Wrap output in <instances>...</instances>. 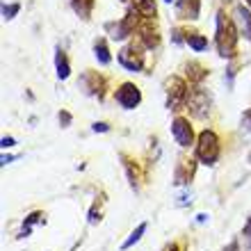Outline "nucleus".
<instances>
[{
  "label": "nucleus",
  "instance_id": "c85d7f7f",
  "mask_svg": "<svg viewBox=\"0 0 251 251\" xmlns=\"http://www.w3.org/2000/svg\"><path fill=\"white\" fill-rule=\"evenodd\" d=\"M167 2H172V0H167Z\"/></svg>",
  "mask_w": 251,
  "mask_h": 251
},
{
  "label": "nucleus",
  "instance_id": "393cba45",
  "mask_svg": "<svg viewBox=\"0 0 251 251\" xmlns=\"http://www.w3.org/2000/svg\"><path fill=\"white\" fill-rule=\"evenodd\" d=\"M245 235H247V238L251 240V217L247 219V224H245Z\"/></svg>",
  "mask_w": 251,
  "mask_h": 251
},
{
  "label": "nucleus",
  "instance_id": "dca6fc26",
  "mask_svg": "<svg viewBox=\"0 0 251 251\" xmlns=\"http://www.w3.org/2000/svg\"><path fill=\"white\" fill-rule=\"evenodd\" d=\"M71 5H73V9H75V14H78L80 19H89L94 0H71Z\"/></svg>",
  "mask_w": 251,
  "mask_h": 251
},
{
  "label": "nucleus",
  "instance_id": "0eeeda50",
  "mask_svg": "<svg viewBox=\"0 0 251 251\" xmlns=\"http://www.w3.org/2000/svg\"><path fill=\"white\" fill-rule=\"evenodd\" d=\"M107 30H112V39L114 41L126 39V37H128V34H132V30H135V16H132V14H126L119 23L107 25Z\"/></svg>",
  "mask_w": 251,
  "mask_h": 251
},
{
  "label": "nucleus",
  "instance_id": "cd10ccee",
  "mask_svg": "<svg viewBox=\"0 0 251 251\" xmlns=\"http://www.w3.org/2000/svg\"><path fill=\"white\" fill-rule=\"evenodd\" d=\"M247 2H249V7H251V0H247Z\"/></svg>",
  "mask_w": 251,
  "mask_h": 251
},
{
  "label": "nucleus",
  "instance_id": "6ab92c4d",
  "mask_svg": "<svg viewBox=\"0 0 251 251\" xmlns=\"http://www.w3.org/2000/svg\"><path fill=\"white\" fill-rule=\"evenodd\" d=\"M185 41L190 44L194 50H203V48H208V39L205 37H201V34H197V32H190L185 37Z\"/></svg>",
  "mask_w": 251,
  "mask_h": 251
},
{
  "label": "nucleus",
  "instance_id": "9d476101",
  "mask_svg": "<svg viewBox=\"0 0 251 251\" xmlns=\"http://www.w3.org/2000/svg\"><path fill=\"white\" fill-rule=\"evenodd\" d=\"M192 176H194V160L180 158L178 169H176V183H178V185H185V183L192 180Z\"/></svg>",
  "mask_w": 251,
  "mask_h": 251
},
{
  "label": "nucleus",
  "instance_id": "20e7f679",
  "mask_svg": "<svg viewBox=\"0 0 251 251\" xmlns=\"http://www.w3.org/2000/svg\"><path fill=\"white\" fill-rule=\"evenodd\" d=\"M210 105H212L210 94L205 89H201V87L192 89L190 96H187V110H190V114L194 119H205L208 112H210Z\"/></svg>",
  "mask_w": 251,
  "mask_h": 251
},
{
  "label": "nucleus",
  "instance_id": "ddd939ff",
  "mask_svg": "<svg viewBox=\"0 0 251 251\" xmlns=\"http://www.w3.org/2000/svg\"><path fill=\"white\" fill-rule=\"evenodd\" d=\"M142 41H144L146 48H155L160 44L158 30H155V27H151V25H144V27H142Z\"/></svg>",
  "mask_w": 251,
  "mask_h": 251
},
{
  "label": "nucleus",
  "instance_id": "5701e85b",
  "mask_svg": "<svg viewBox=\"0 0 251 251\" xmlns=\"http://www.w3.org/2000/svg\"><path fill=\"white\" fill-rule=\"evenodd\" d=\"M242 124H245L247 128L251 130V110H247V112H245V117H242Z\"/></svg>",
  "mask_w": 251,
  "mask_h": 251
},
{
  "label": "nucleus",
  "instance_id": "f3484780",
  "mask_svg": "<svg viewBox=\"0 0 251 251\" xmlns=\"http://www.w3.org/2000/svg\"><path fill=\"white\" fill-rule=\"evenodd\" d=\"M146 228H149V224H146V222H142V224H139L137 228H135V231L130 233V238L126 240L124 245H121V249L126 251V249H130V247L135 245V242H139V240H142V235H144V233H146Z\"/></svg>",
  "mask_w": 251,
  "mask_h": 251
},
{
  "label": "nucleus",
  "instance_id": "bb28decb",
  "mask_svg": "<svg viewBox=\"0 0 251 251\" xmlns=\"http://www.w3.org/2000/svg\"><path fill=\"white\" fill-rule=\"evenodd\" d=\"M165 251H178V245H172V247H167Z\"/></svg>",
  "mask_w": 251,
  "mask_h": 251
},
{
  "label": "nucleus",
  "instance_id": "39448f33",
  "mask_svg": "<svg viewBox=\"0 0 251 251\" xmlns=\"http://www.w3.org/2000/svg\"><path fill=\"white\" fill-rule=\"evenodd\" d=\"M117 103L126 110H132V107H137L142 103V92H139L137 87L132 85V82H124V85L117 89Z\"/></svg>",
  "mask_w": 251,
  "mask_h": 251
},
{
  "label": "nucleus",
  "instance_id": "2eb2a0df",
  "mask_svg": "<svg viewBox=\"0 0 251 251\" xmlns=\"http://www.w3.org/2000/svg\"><path fill=\"white\" fill-rule=\"evenodd\" d=\"M94 55H96V60H99L100 64H110V62H112V57H110V50H107L105 39H99L96 44H94Z\"/></svg>",
  "mask_w": 251,
  "mask_h": 251
},
{
  "label": "nucleus",
  "instance_id": "a211bd4d",
  "mask_svg": "<svg viewBox=\"0 0 251 251\" xmlns=\"http://www.w3.org/2000/svg\"><path fill=\"white\" fill-rule=\"evenodd\" d=\"M187 75H190L192 82H201V80L208 75V71H205L201 64H197V62H190V64H187Z\"/></svg>",
  "mask_w": 251,
  "mask_h": 251
},
{
  "label": "nucleus",
  "instance_id": "b1692460",
  "mask_svg": "<svg viewBox=\"0 0 251 251\" xmlns=\"http://www.w3.org/2000/svg\"><path fill=\"white\" fill-rule=\"evenodd\" d=\"M0 144H2V149H9V146H14V139L12 137H2V142H0Z\"/></svg>",
  "mask_w": 251,
  "mask_h": 251
},
{
  "label": "nucleus",
  "instance_id": "412c9836",
  "mask_svg": "<svg viewBox=\"0 0 251 251\" xmlns=\"http://www.w3.org/2000/svg\"><path fill=\"white\" fill-rule=\"evenodd\" d=\"M60 124L62 126H69V124H71V114H69V112H60Z\"/></svg>",
  "mask_w": 251,
  "mask_h": 251
},
{
  "label": "nucleus",
  "instance_id": "a878e982",
  "mask_svg": "<svg viewBox=\"0 0 251 251\" xmlns=\"http://www.w3.org/2000/svg\"><path fill=\"white\" fill-rule=\"evenodd\" d=\"M12 155H2V165H9V162H12Z\"/></svg>",
  "mask_w": 251,
  "mask_h": 251
},
{
  "label": "nucleus",
  "instance_id": "f257e3e1",
  "mask_svg": "<svg viewBox=\"0 0 251 251\" xmlns=\"http://www.w3.org/2000/svg\"><path fill=\"white\" fill-rule=\"evenodd\" d=\"M215 44L222 57H233L235 46H238V27L224 12L217 14V34H215Z\"/></svg>",
  "mask_w": 251,
  "mask_h": 251
},
{
  "label": "nucleus",
  "instance_id": "1a4fd4ad",
  "mask_svg": "<svg viewBox=\"0 0 251 251\" xmlns=\"http://www.w3.org/2000/svg\"><path fill=\"white\" fill-rule=\"evenodd\" d=\"M199 9H201V0H178L176 2V14L178 19H199Z\"/></svg>",
  "mask_w": 251,
  "mask_h": 251
},
{
  "label": "nucleus",
  "instance_id": "4be33fe9",
  "mask_svg": "<svg viewBox=\"0 0 251 251\" xmlns=\"http://www.w3.org/2000/svg\"><path fill=\"white\" fill-rule=\"evenodd\" d=\"M94 130H96V132H107V130H110V126H107V124H94Z\"/></svg>",
  "mask_w": 251,
  "mask_h": 251
},
{
  "label": "nucleus",
  "instance_id": "7ed1b4c3",
  "mask_svg": "<svg viewBox=\"0 0 251 251\" xmlns=\"http://www.w3.org/2000/svg\"><path fill=\"white\" fill-rule=\"evenodd\" d=\"M165 89H167V107L169 110H178L183 103H187V85L185 80L178 78V75H172V78L165 80Z\"/></svg>",
  "mask_w": 251,
  "mask_h": 251
},
{
  "label": "nucleus",
  "instance_id": "6e6552de",
  "mask_svg": "<svg viewBox=\"0 0 251 251\" xmlns=\"http://www.w3.org/2000/svg\"><path fill=\"white\" fill-rule=\"evenodd\" d=\"M119 62H121V66H126L128 71H139L142 69V53H137L135 50V46H128V48H124L119 53Z\"/></svg>",
  "mask_w": 251,
  "mask_h": 251
},
{
  "label": "nucleus",
  "instance_id": "f8f14e48",
  "mask_svg": "<svg viewBox=\"0 0 251 251\" xmlns=\"http://www.w3.org/2000/svg\"><path fill=\"white\" fill-rule=\"evenodd\" d=\"M132 7H135V14L144 16V19H153L155 12H158L153 0H132Z\"/></svg>",
  "mask_w": 251,
  "mask_h": 251
},
{
  "label": "nucleus",
  "instance_id": "4468645a",
  "mask_svg": "<svg viewBox=\"0 0 251 251\" xmlns=\"http://www.w3.org/2000/svg\"><path fill=\"white\" fill-rule=\"evenodd\" d=\"M55 66H57V78H60V80H66V78H69L71 69H69V60H66V53L57 50V55H55Z\"/></svg>",
  "mask_w": 251,
  "mask_h": 251
},
{
  "label": "nucleus",
  "instance_id": "9b49d317",
  "mask_svg": "<svg viewBox=\"0 0 251 251\" xmlns=\"http://www.w3.org/2000/svg\"><path fill=\"white\" fill-rule=\"evenodd\" d=\"M235 19H238L240 32L245 34L247 39H251V14L247 12L242 5H240V7H235Z\"/></svg>",
  "mask_w": 251,
  "mask_h": 251
},
{
  "label": "nucleus",
  "instance_id": "423d86ee",
  "mask_svg": "<svg viewBox=\"0 0 251 251\" xmlns=\"http://www.w3.org/2000/svg\"><path fill=\"white\" fill-rule=\"evenodd\" d=\"M172 135H174V139H176L180 146H190L192 142H194V132H192L190 121L183 119V117H176V119H174Z\"/></svg>",
  "mask_w": 251,
  "mask_h": 251
},
{
  "label": "nucleus",
  "instance_id": "f03ea898",
  "mask_svg": "<svg viewBox=\"0 0 251 251\" xmlns=\"http://www.w3.org/2000/svg\"><path fill=\"white\" fill-rule=\"evenodd\" d=\"M197 158L203 165H215L219 158V137L212 130H203L197 142Z\"/></svg>",
  "mask_w": 251,
  "mask_h": 251
},
{
  "label": "nucleus",
  "instance_id": "aec40b11",
  "mask_svg": "<svg viewBox=\"0 0 251 251\" xmlns=\"http://www.w3.org/2000/svg\"><path fill=\"white\" fill-rule=\"evenodd\" d=\"M19 9H21L19 2H12V5H5V7H2V16H5V21L14 19V16L19 14Z\"/></svg>",
  "mask_w": 251,
  "mask_h": 251
}]
</instances>
